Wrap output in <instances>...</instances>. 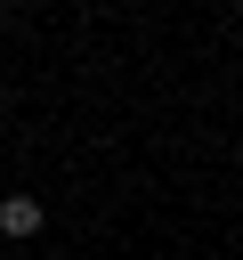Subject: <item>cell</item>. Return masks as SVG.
I'll list each match as a JSON object with an SVG mask.
<instances>
[{"label":"cell","mask_w":243,"mask_h":260,"mask_svg":"<svg viewBox=\"0 0 243 260\" xmlns=\"http://www.w3.org/2000/svg\"><path fill=\"white\" fill-rule=\"evenodd\" d=\"M0 236H8V244L40 236V195H0Z\"/></svg>","instance_id":"cell-1"},{"label":"cell","mask_w":243,"mask_h":260,"mask_svg":"<svg viewBox=\"0 0 243 260\" xmlns=\"http://www.w3.org/2000/svg\"><path fill=\"white\" fill-rule=\"evenodd\" d=\"M0 24H8V8H0Z\"/></svg>","instance_id":"cell-2"}]
</instances>
